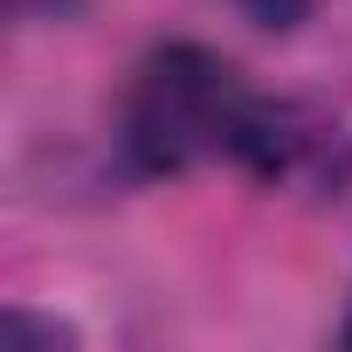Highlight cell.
Masks as SVG:
<instances>
[{
	"instance_id": "1",
	"label": "cell",
	"mask_w": 352,
	"mask_h": 352,
	"mask_svg": "<svg viewBox=\"0 0 352 352\" xmlns=\"http://www.w3.org/2000/svg\"><path fill=\"white\" fill-rule=\"evenodd\" d=\"M256 118V90L201 42H166L138 63L124 97V152L138 173H187L201 159H235Z\"/></svg>"
},
{
	"instance_id": "3",
	"label": "cell",
	"mask_w": 352,
	"mask_h": 352,
	"mask_svg": "<svg viewBox=\"0 0 352 352\" xmlns=\"http://www.w3.org/2000/svg\"><path fill=\"white\" fill-rule=\"evenodd\" d=\"M8 8H14V14H63L69 0H8Z\"/></svg>"
},
{
	"instance_id": "4",
	"label": "cell",
	"mask_w": 352,
	"mask_h": 352,
	"mask_svg": "<svg viewBox=\"0 0 352 352\" xmlns=\"http://www.w3.org/2000/svg\"><path fill=\"white\" fill-rule=\"evenodd\" d=\"M345 331H352V324H345Z\"/></svg>"
},
{
	"instance_id": "2",
	"label": "cell",
	"mask_w": 352,
	"mask_h": 352,
	"mask_svg": "<svg viewBox=\"0 0 352 352\" xmlns=\"http://www.w3.org/2000/svg\"><path fill=\"white\" fill-rule=\"evenodd\" d=\"M242 8H249L256 21H270V28H290V21L311 8V0H242Z\"/></svg>"
}]
</instances>
